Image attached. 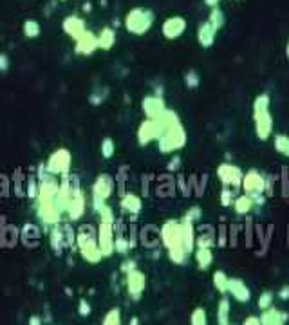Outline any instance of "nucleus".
Listing matches in <instances>:
<instances>
[{
    "mask_svg": "<svg viewBox=\"0 0 289 325\" xmlns=\"http://www.w3.org/2000/svg\"><path fill=\"white\" fill-rule=\"evenodd\" d=\"M159 121L163 123V134L157 139V147L161 154H172L175 150H181L187 143V132L182 127L181 119L174 111H165L159 116Z\"/></svg>",
    "mask_w": 289,
    "mask_h": 325,
    "instance_id": "obj_1",
    "label": "nucleus"
},
{
    "mask_svg": "<svg viewBox=\"0 0 289 325\" xmlns=\"http://www.w3.org/2000/svg\"><path fill=\"white\" fill-rule=\"evenodd\" d=\"M161 240L165 248L168 250V257L174 264H185L187 260V251L182 248L181 242V230H179V222L168 221L161 228Z\"/></svg>",
    "mask_w": 289,
    "mask_h": 325,
    "instance_id": "obj_2",
    "label": "nucleus"
},
{
    "mask_svg": "<svg viewBox=\"0 0 289 325\" xmlns=\"http://www.w3.org/2000/svg\"><path fill=\"white\" fill-rule=\"evenodd\" d=\"M253 121L255 134L258 139L266 141L273 132V118L270 114V94H258L253 101Z\"/></svg>",
    "mask_w": 289,
    "mask_h": 325,
    "instance_id": "obj_3",
    "label": "nucleus"
},
{
    "mask_svg": "<svg viewBox=\"0 0 289 325\" xmlns=\"http://www.w3.org/2000/svg\"><path fill=\"white\" fill-rule=\"evenodd\" d=\"M76 246L80 250V255L84 257L89 264H98L101 262L103 253L98 246V231H94L92 226H82L76 233Z\"/></svg>",
    "mask_w": 289,
    "mask_h": 325,
    "instance_id": "obj_4",
    "label": "nucleus"
},
{
    "mask_svg": "<svg viewBox=\"0 0 289 325\" xmlns=\"http://www.w3.org/2000/svg\"><path fill=\"white\" fill-rule=\"evenodd\" d=\"M154 18L155 16L150 9L132 8L130 11L125 15L123 24H125V29H127L130 35L143 36V35H147V33L152 29V25H154Z\"/></svg>",
    "mask_w": 289,
    "mask_h": 325,
    "instance_id": "obj_5",
    "label": "nucleus"
},
{
    "mask_svg": "<svg viewBox=\"0 0 289 325\" xmlns=\"http://www.w3.org/2000/svg\"><path fill=\"white\" fill-rule=\"evenodd\" d=\"M71 163L72 155L67 148H58L55 150L47 159V172L52 175H65L71 172Z\"/></svg>",
    "mask_w": 289,
    "mask_h": 325,
    "instance_id": "obj_6",
    "label": "nucleus"
},
{
    "mask_svg": "<svg viewBox=\"0 0 289 325\" xmlns=\"http://www.w3.org/2000/svg\"><path fill=\"white\" fill-rule=\"evenodd\" d=\"M163 134V123L157 119L147 118L138 128V143L141 147H147L152 141H157Z\"/></svg>",
    "mask_w": 289,
    "mask_h": 325,
    "instance_id": "obj_7",
    "label": "nucleus"
},
{
    "mask_svg": "<svg viewBox=\"0 0 289 325\" xmlns=\"http://www.w3.org/2000/svg\"><path fill=\"white\" fill-rule=\"evenodd\" d=\"M98 246L103 257H111L114 253V222L99 221L98 226Z\"/></svg>",
    "mask_w": 289,
    "mask_h": 325,
    "instance_id": "obj_8",
    "label": "nucleus"
},
{
    "mask_svg": "<svg viewBox=\"0 0 289 325\" xmlns=\"http://www.w3.org/2000/svg\"><path fill=\"white\" fill-rule=\"evenodd\" d=\"M36 215L40 221L49 226L60 224V219H62V211L56 206V201H38L36 202Z\"/></svg>",
    "mask_w": 289,
    "mask_h": 325,
    "instance_id": "obj_9",
    "label": "nucleus"
},
{
    "mask_svg": "<svg viewBox=\"0 0 289 325\" xmlns=\"http://www.w3.org/2000/svg\"><path fill=\"white\" fill-rule=\"evenodd\" d=\"M217 175L224 182V186H235V188L241 186L242 177H244L241 168L235 167V165H228V163H224V165H221L217 168Z\"/></svg>",
    "mask_w": 289,
    "mask_h": 325,
    "instance_id": "obj_10",
    "label": "nucleus"
},
{
    "mask_svg": "<svg viewBox=\"0 0 289 325\" xmlns=\"http://www.w3.org/2000/svg\"><path fill=\"white\" fill-rule=\"evenodd\" d=\"M125 275H127V291L128 294H130V298H134V300L141 298L143 291L147 287V277H145V273H141V271L136 267V269L128 271V273Z\"/></svg>",
    "mask_w": 289,
    "mask_h": 325,
    "instance_id": "obj_11",
    "label": "nucleus"
},
{
    "mask_svg": "<svg viewBox=\"0 0 289 325\" xmlns=\"http://www.w3.org/2000/svg\"><path fill=\"white\" fill-rule=\"evenodd\" d=\"M141 109L147 118L157 119L163 112L167 111V105H165V99L159 94H152V96H145V98L141 99Z\"/></svg>",
    "mask_w": 289,
    "mask_h": 325,
    "instance_id": "obj_12",
    "label": "nucleus"
},
{
    "mask_svg": "<svg viewBox=\"0 0 289 325\" xmlns=\"http://www.w3.org/2000/svg\"><path fill=\"white\" fill-rule=\"evenodd\" d=\"M187 31V20L182 16H170L163 22L161 33L167 40H175Z\"/></svg>",
    "mask_w": 289,
    "mask_h": 325,
    "instance_id": "obj_13",
    "label": "nucleus"
},
{
    "mask_svg": "<svg viewBox=\"0 0 289 325\" xmlns=\"http://www.w3.org/2000/svg\"><path fill=\"white\" fill-rule=\"evenodd\" d=\"M74 51L82 56H91L92 52L98 51V36L92 31H85L78 40H74Z\"/></svg>",
    "mask_w": 289,
    "mask_h": 325,
    "instance_id": "obj_14",
    "label": "nucleus"
},
{
    "mask_svg": "<svg viewBox=\"0 0 289 325\" xmlns=\"http://www.w3.org/2000/svg\"><path fill=\"white\" fill-rule=\"evenodd\" d=\"M242 188L248 195L251 194H262L266 190V179L258 174L257 170H250L248 174H244L242 177Z\"/></svg>",
    "mask_w": 289,
    "mask_h": 325,
    "instance_id": "obj_15",
    "label": "nucleus"
},
{
    "mask_svg": "<svg viewBox=\"0 0 289 325\" xmlns=\"http://www.w3.org/2000/svg\"><path fill=\"white\" fill-rule=\"evenodd\" d=\"M62 29H64V33L69 36V38L78 40L80 36L87 31V25H85L84 18H80V16H76V15H71V16H65L64 18Z\"/></svg>",
    "mask_w": 289,
    "mask_h": 325,
    "instance_id": "obj_16",
    "label": "nucleus"
},
{
    "mask_svg": "<svg viewBox=\"0 0 289 325\" xmlns=\"http://www.w3.org/2000/svg\"><path fill=\"white\" fill-rule=\"evenodd\" d=\"M114 192V181L109 175L101 174L96 177L94 184H92V197H99L103 201H107Z\"/></svg>",
    "mask_w": 289,
    "mask_h": 325,
    "instance_id": "obj_17",
    "label": "nucleus"
},
{
    "mask_svg": "<svg viewBox=\"0 0 289 325\" xmlns=\"http://www.w3.org/2000/svg\"><path fill=\"white\" fill-rule=\"evenodd\" d=\"M228 293L241 304H248L251 300V291L241 278H230L228 280Z\"/></svg>",
    "mask_w": 289,
    "mask_h": 325,
    "instance_id": "obj_18",
    "label": "nucleus"
},
{
    "mask_svg": "<svg viewBox=\"0 0 289 325\" xmlns=\"http://www.w3.org/2000/svg\"><path fill=\"white\" fill-rule=\"evenodd\" d=\"M84 211H85V197L84 194H82V190H76L74 194L71 195V199H69L65 213L69 215L71 221H78V219L84 215Z\"/></svg>",
    "mask_w": 289,
    "mask_h": 325,
    "instance_id": "obj_19",
    "label": "nucleus"
},
{
    "mask_svg": "<svg viewBox=\"0 0 289 325\" xmlns=\"http://www.w3.org/2000/svg\"><path fill=\"white\" fill-rule=\"evenodd\" d=\"M215 35H217V31L212 28L210 22H202V24H199V28H197V42H199V45H201L202 49H210L212 45H214Z\"/></svg>",
    "mask_w": 289,
    "mask_h": 325,
    "instance_id": "obj_20",
    "label": "nucleus"
},
{
    "mask_svg": "<svg viewBox=\"0 0 289 325\" xmlns=\"http://www.w3.org/2000/svg\"><path fill=\"white\" fill-rule=\"evenodd\" d=\"M179 230H181V242H182V248L187 251L188 255L194 251L195 246V233H194V222H188V221H182L179 224Z\"/></svg>",
    "mask_w": 289,
    "mask_h": 325,
    "instance_id": "obj_21",
    "label": "nucleus"
},
{
    "mask_svg": "<svg viewBox=\"0 0 289 325\" xmlns=\"http://www.w3.org/2000/svg\"><path fill=\"white\" fill-rule=\"evenodd\" d=\"M287 318L289 314L284 311L277 309V307H268L260 316V325H282L287 321Z\"/></svg>",
    "mask_w": 289,
    "mask_h": 325,
    "instance_id": "obj_22",
    "label": "nucleus"
},
{
    "mask_svg": "<svg viewBox=\"0 0 289 325\" xmlns=\"http://www.w3.org/2000/svg\"><path fill=\"white\" fill-rule=\"evenodd\" d=\"M121 210L123 211H127V213H130V215H138L139 211L143 210V202H141V199L138 197L136 194H127V195H123V199H121Z\"/></svg>",
    "mask_w": 289,
    "mask_h": 325,
    "instance_id": "obj_23",
    "label": "nucleus"
},
{
    "mask_svg": "<svg viewBox=\"0 0 289 325\" xmlns=\"http://www.w3.org/2000/svg\"><path fill=\"white\" fill-rule=\"evenodd\" d=\"M98 49L101 51H111L116 44V31L112 28H103L98 33Z\"/></svg>",
    "mask_w": 289,
    "mask_h": 325,
    "instance_id": "obj_24",
    "label": "nucleus"
},
{
    "mask_svg": "<svg viewBox=\"0 0 289 325\" xmlns=\"http://www.w3.org/2000/svg\"><path fill=\"white\" fill-rule=\"evenodd\" d=\"M49 237H51V246L52 250H55V253H62V250H64L65 246H67V242H65V235H64V228L60 226V224H55L51 230V233H49Z\"/></svg>",
    "mask_w": 289,
    "mask_h": 325,
    "instance_id": "obj_25",
    "label": "nucleus"
},
{
    "mask_svg": "<svg viewBox=\"0 0 289 325\" xmlns=\"http://www.w3.org/2000/svg\"><path fill=\"white\" fill-rule=\"evenodd\" d=\"M195 260H197L199 269H208L214 262V253H212V248H197L195 250Z\"/></svg>",
    "mask_w": 289,
    "mask_h": 325,
    "instance_id": "obj_26",
    "label": "nucleus"
},
{
    "mask_svg": "<svg viewBox=\"0 0 289 325\" xmlns=\"http://www.w3.org/2000/svg\"><path fill=\"white\" fill-rule=\"evenodd\" d=\"M253 206H255L253 199H251L248 194L241 195V197H237V199L233 201V208H235V211H237L239 215L250 213V211L253 210Z\"/></svg>",
    "mask_w": 289,
    "mask_h": 325,
    "instance_id": "obj_27",
    "label": "nucleus"
},
{
    "mask_svg": "<svg viewBox=\"0 0 289 325\" xmlns=\"http://www.w3.org/2000/svg\"><path fill=\"white\" fill-rule=\"evenodd\" d=\"M22 33H24L25 38L33 40V38H38L40 33H42V28H40V22L35 18H28L24 20V24H22Z\"/></svg>",
    "mask_w": 289,
    "mask_h": 325,
    "instance_id": "obj_28",
    "label": "nucleus"
},
{
    "mask_svg": "<svg viewBox=\"0 0 289 325\" xmlns=\"http://www.w3.org/2000/svg\"><path fill=\"white\" fill-rule=\"evenodd\" d=\"M230 300L228 298H222L221 302H219V306H217V321L221 325H228L230 323Z\"/></svg>",
    "mask_w": 289,
    "mask_h": 325,
    "instance_id": "obj_29",
    "label": "nucleus"
},
{
    "mask_svg": "<svg viewBox=\"0 0 289 325\" xmlns=\"http://www.w3.org/2000/svg\"><path fill=\"white\" fill-rule=\"evenodd\" d=\"M208 22H210V25L215 29V31H219V29L224 28L226 24V16L224 13H222V9L219 8H212V13H210V18H208Z\"/></svg>",
    "mask_w": 289,
    "mask_h": 325,
    "instance_id": "obj_30",
    "label": "nucleus"
},
{
    "mask_svg": "<svg viewBox=\"0 0 289 325\" xmlns=\"http://www.w3.org/2000/svg\"><path fill=\"white\" fill-rule=\"evenodd\" d=\"M275 150L284 155V157H289V136L285 134L275 136Z\"/></svg>",
    "mask_w": 289,
    "mask_h": 325,
    "instance_id": "obj_31",
    "label": "nucleus"
},
{
    "mask_svg": "<svg viewBox=\"0 0 289 325\" xmlns=\"http://www.w3.org/2000/svg\"><path fill=\"white\" fill-rule=\"evenodd\" d=\"M228 280H230V278L226 277V273L224 271H215L214 273V286H215V289L219 291V293H228Z\"/></svg>",
    "mask_w": 289,
    "mask_h": 325,
    "instance_id": "obj_32",
    "label": "nucleus"
},
{
    "mask_svg": "<svg viewBox=\"0 0 289 325\" xmlns=\"http://www.w3.org/2000/svg\"><path fill=\"white\" fill-rule=\"evenodd\" d=\"M130 248H134L130 244V240L128 238H125L123 235H118V237L114 238V251L119 255H127L128 251H130Z\"/></svg>",
    "mask_w": 289,
    "mask_h": 325,
    "instance_id": "obj_33",
    "label": "nucleus"
},
{
    "mask_svg": "<svg viewBox=\"0 0 289 325\" xmlns=\"http://www.w3.org/2000/svg\"><path fill=\"white\" fill-rule=\"evenodd\" d=\"M99 150H101V155L105 159H112L116 154V143L112 141L111 138H105L101 141V147H99Z\"/></svg>",
    "mask_w": 289,
    "mask_h": 325,
    "instance_id": "obj_34",
    "label": "nucleus"
},
{
    "mask_svg": "<svg viewBox=\"0 0 289 325\" xmlns=\"http://www.w3.org/2000/svg\"><path fill=\"white\" fill-rule=\"evenodd\" d=\"M103 325H119L121 323V311L118 309V307H114V309H111L107 314H105V318L101 320Z\"/></svg>",
    "mask_w": 289,
    "mask_h": 325,
    "instance_id": "obj_35",
    "label": "nucleus"
},
{
    "mask_svg": "<svg viewBox=\"0 0 289 325\" xmlns=\"http://www.w3.org/2000/svg\"><path fill=\"white\" fill-rule=\"evenodd\" d=\"M206 321H208V318H206V311L202 309V307L194 309V313H192V316H190V323L192 325H206Z\"/></svg>",
    "mask_w": 289,
    "mask_h": 325,
    "instance_id": "obj_36",
    "label": "nucleus"
},
{
    "mask_svg": "<svg viewBox=\"0 0 289 325\" xmlns=\"http://www.w3.org/2000/svg\"><path fill=\"white\" fill-rule=\"evenodd\" d=\"M195 242H197V248H214L215 246V237H214L212 231H206V233H202Z\"/></svg>",
    "mask_w": 289,
    "mask_h": 325,
    "instance_id": "obj_37",
    "label": "nucleus"
},
{
    "mask_svg": "<svg viewBox=\"0 0 289 325\" xmlns=\"http://www.w3.org/2000/svg\"><path fill=\"white\" fill-rule=\"evenodd\" d=\"M273 293L271 291H264V293L258 296V300H257V306H258V309H268V307H271V304H273Z\"/></svg>",
    "mask_w": 289,
    "mask_h": 325,
    "instance_id": "obj_38",
    "label": "nucleus"
},
{
    "mask_svg": "<svg viewBox=\"0 0 289 325\" xmlns=\"http://www.w3.org/2000/svg\"><path fill=\"white\" fill-rule=\"evenodd\" d=\"M185 84L188 89H197L199 87V74L195 71H188L185 74Z\"/></svg>",
    "mask_w": 289,
    "mask_h": 325,
    "instance_id": "obj_39",
    "label": "nucleus"
},
{
    "mask_svg": "<svg viewBox=\"0 0 289 325\" xmlns=\"http://www.w3.org/2000/svg\"><path fill=\"white\" fill-rule=\"evenodd\" d=\"M38 190H40V182L36 181L35 177H29V181H28V197L29 199H36V197H38Z\"/></svg>",
    "mask_w": 289,
    "mask_h": 325,
    "instance_id": "obj_40",
    "label": "nucleus"
},
{
    "mask_svg": "<svg viewBox=\"0 0 289 325\" xmlns=\"http://www.w3.org/2000/svg\"><path fill=\"white\" fill-rule=\"evenodd\" d=\"M98 215H99V221H103V222H114V213H112V208L107 206V204H105L103 208H99Z\"/></svg>",
    "mask_w": 289,
    "mask_h": 325,
    "instance_id": "obj_41",
    "label": "nucleus"
},
{
    "mask_svg": "<svg viewBox=\"0 0 289 325\" xmlns=\"http://www.w3.org/2000/svg\"><path fill=\"white\" fill-rule=\"evenodd\" d=\"M233 194H231V190L228 186L224 188V190L221 192V204L224 208H228V206H231V204H233Z\"/></svg>",
    "mask_w": 289,
    "mask_h": 325,
    "instance_id": "obj_42",
    "label": "nucleus"
},
{
    "mask_svg": "<svg viewBox=\"0 0 289 325\" xmlns=\"http://www.w3.org/2000/svg\"><path fill=\"white\" fill-rule=\"evenodd\" d=\"M201 217H202L201 208H199V206H194V208H190V210L187 211V215H185V221H188V222H197Z\"/></svg>",
    "mask_w": 289,
    "mask_h": 325,
    "instance_id": "obj_43",
    "label": "nucleus"
},
{
    "mask_svg": "<svg viewBox=\"0 0 289 325\" xmlns=\"http://www.w3.org/2000/svg\"><path fill=\"white\" fill-rule=\"evenodd\" d=\"M92 313V309H91V304H89L87 300H80V304H78V314L80 316H84V318H87L89 314Z\"/></svg>",
    "mask_w": 289,
    "mask_h": 325,
    "instance_id": "obj_44",
    "label": "nucleus"
},
{
    "mask_svg": "<svg viewBox=\"0 0 289 325\" xmlns=\"http://www.w3.org/2000/svg\"><path fill=\"white\" fill-rule=\"evenodd\" d=\"M11 67V60L6 52H0V72H8Z\"/></svg>",
    "mask_w": 289,
    "mask_h": 325,
    "instance_id": "obj_45",
    "label": "nucleus"
},
{
    "mask_svg": "<svg viewBox=\"0 0 289 325\" xmlns=\"http://www.w3.org/2000/svg\"><path fill=\"white\" fill-rule=\"evenodd\" d=\"M132 269H136V262L134 260H125L121 264V271H123V273H128V271H132Z\"/></svg>",
    "mask_w": 289,
    "mask_h": 325,
    "instance_id": "obj_46",
    "label": "nucleus"
},
{
    "mask_svg": "<svg viewBox=\"0 0 289 325\" xmlns=\"http://www.w3.org/2000/svg\"><path fill=\"white\" fill-rule=\"evenodd\" d=\"M179 165H181V159L179 157H174L170 163H168V172H175L179 168Z\"/></svg>",
    "mask_w": 289,
    "mask_h": 325,
    "instance_id": "obj_47",
    "label": "nucleus"
},
{
    "mask_svg": "<svg viewBox=\"0 0 289 325\" xmlns=\"http://www.w3.org/2000/svg\"><path fill=\"white\" fill-rule=\"evenodd\" d=\"M244 325H260V318L258 316H248L244 320Z\"/></svg>",
    "mask_w": 289,
    "mask_h": 325,
    "instance_id": "obj_48",
    "label": "nucleus"
},
{
    "mask_svg": "<svg viewBox=\"0 0 289 325\" xmlns=\"http://www.w3.org/2000/svg\"><path fill=\"white\" fill-rule=\"evenodd\" d=\"M278 296L280 300H289V286H284L280 291H278Z\"/></svg>",
    "mask_w": 289,
    "mask_h": 325,
    "instance_id": "obj_49",
    "label": "nucleus"
},
{
    "mask_svg": "<svg viewBox=\"0 0 289 325\" xmlns=\"http://www.w3.org/2000/svg\"><path fill=\"white\" fill-rule=\"evenodd\" d=\"M91 103H92V105H99V103H103V96L91 94Z\"/></svg>",
    "mask_w": 289,
    "mask_h": 325,
    "instance_id": "obj_50",
    "label": "nucleus"
},
{
    "mask_svg": "<svg viewBox=\"0 0 289 325\" xmlns=\"http://www.w3.org/2000/svg\"><path fill=\"white\" fill-rule=\"evenodd\" d=\"M42 323V320H40V316H36V314H33L31 318H29V325H40Z\"/></svg>",
    "mask_w": 289,
    "mask_h": 325,
    "instance_id": "obj_51",
    "label": "nucleus"
},
{
    "mask_svg": "<svg viewBox=\"0 0 289 325\" xmlns=\"http://www.w3.org/2000/svg\"><path fill=\"white\" fill-rule=\"evenodd\" d=\"M219 2H221V0H204V4L210 6V8H217Z\"/></svg>",
    "mask_w": 289,
    "mask_h": 325,
    "instance_id": "obj_52",
    "label": "nucleus"
},
{
    "mask_svg": "<svg viewBox=\"0 0 289 325\" xmlns=\"http://www.w3.org/2000/svg\"><path fill=\"white\" fill-rule=\"evenodd\" d=\"M224 237H226V233H224V226L221 228V240H219V246H224Z\"/></svg>",
    "mask_w": 289,
    "mask_h": 325,
    "instance_id": "obj_53",
    "label": "nucleus"
},
{
    "mask_svg": "<svg viewBox=\"0 0 289 325\" xmlns=\"http://www.w3.org/2000/svg\"><path fill=\"white\" fill-rule=\"evenodd\" d=\"M82 9H84L85 13H89V11L92 9V6H91V4H84V8H82Z\"/></svg>",
    "mask_w": 289,
    "mask_h": 325,
    "instance_id": "obj_54",
    "label": "nucleus"
},
{
    "mask_svg": "<svg viewBox=\"0 0 289 325\" xmlns=\"http://www.w3.org/2000/svg\"><path fill=\"white\" fill-rule=\"evenodd\" d=\"M285 56L289 58V38H287V44H285Z\"/></svg>",
    "mask_w": 289,
    "mask_h": 325,
    "instance_id": "obj_55",
    "label": "nucleus"
},
{
    "mask_svg": "<svg viewBox=\"0 0 289 325\" xmlns=\"http://www.w3.org/2000/svg\"><path fill=\"white\" fill-rule=\"evenodd\" d=\"M130 323H132V325H138V323H139V320H138V318H132Z\"/></svg>",
    "mask_w": 289,
    "mask_h": 325,
    "instance_id": "obj_56",
    "label": "nucleus"
},
{
    "mask_svg": "<svg viewBox=\"0 0 289 325\" xmlns=\"http://www.w3.org/2000/svg\"><path fill=\"white\" fill-rule=\"evenodd\" d=\"M62 2H65V0H62Z\"/></svg>",
    "mask_w": 289,
    "mask_h": 325,
    "instance_id": "obj_57",
    "label": "nucleus"
}]
</instances>
